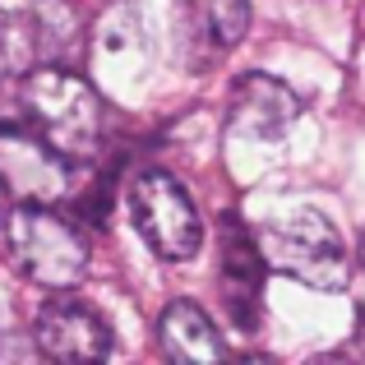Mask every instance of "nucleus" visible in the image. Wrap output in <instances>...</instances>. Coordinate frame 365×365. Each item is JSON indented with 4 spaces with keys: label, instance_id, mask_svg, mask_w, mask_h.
Here are the masks:
<instances>
[{
    "label": "nucleus",
    "instance_id": "nucleus-1",
    "mask_svg": "<svg viewBox=\"0 0 365 365\" xmlns=\"http://www.w3.org/2000/svg\"><path fill=\"white\" fill-rule=\"evenodd\" d=\"M19 116L70 162H88L102 143V98L70 65H37L19 79Z\"/></svg>",
    "mask_w": 365,
    "mask_h": 365
},
{
    "label": "nucleus",
    "instance_id": "nucleus-2",
    "mask_svg": "<svg viewBox=\"0 0 365 365\" xmlns=\"http://www.w3.org/2000/svg\"><path fill=\"white\" fill-rule=\"evenodd\" d=\"M5 245L14 268L46 292H70L88 273V236L61 204H14L5 217Z\"/></svg>",
    "mask_w": 365,
    "mask_h": 365
},
{
    "label": "nucleus",
    "instance_id": "nucleus-3",
    "mask_svg": "<svg viewBox=\"0 0 365 365\" xmlns=\"http://www.w3.org/2000/svg\"><path fill=\"white\" fill-rule=\"evenodd\" d=\"M130 217L139 227V236L148 241V250L167 264H185V259L199 255L204 245V217H199L190 190L180 185L171 171L143 167L130 176Z\"/></svg>",
    "mask_w": 365,
    "mask_h": 365
},
{
    "label": "nucleus",
    "instance_id": "nucleus-4",
    "mask_svg": "<svg viewBox=\"0 0 365 365\" xmlns=\"http://www.w3.org/2000/svg\"><path fill=\"white\" fill-rule=\"evenodd\" d=\"M259 250H264L268 268H277L282 277H296L310 292H333V287L347 282V245H342L338 227L324 213L305 208V213H292L282 222H268L259 232Z\"/></svg>",
    "mask_w": 365,
    "mask_h": 365
},
{
    "label": "nucleus",
    "instance_id": "nucleus-5",
    "mask_svg": "<svg viewBox=\"0 0 365 365\" xmlns=\"http://www.w3.org/2000/svg\"><path fill=\"white\" fill-rule=\"evenodd\" d=\"M0 195L14 204H65L74 195V162L28 120H0Z\"/></svg>",
    "mask_w": 365,
    "mask_h": 365
},
{
    "label": "nucleus",
    "instance_id": "nucleus-6",
    "mask_svg": "<svg viewBox=\"0 0 365 365\" xmlns=\"http://www.w3.org/2000/svg\"><path fill=\"white\" fill-rule=\"evenodd\" d=\"M33 342L42 356L51 361H102L111 356V329L88 301L79 296H65V292H51V301L37 310L33 319Z\"/></svg>",
    "mask_w": 365,
    "mask_h": 365
},
{
    "label": "nucleus",
    "instance_id": "nucleus-7",
    "mask_svg": "<svg viewBox=\"0 0 365 365\" xmlns=\"http://www.w3.org/2000/svg\"><path fill=\"white\" fill-rule=\"evenodd\" d=\"M264 250H259V236H250L236 217L222 222V264H217V282H222L227 296V314L236 319V329L255 333L259 314H264Z\"/></svg>",
    "mask_w": 365,
    "mask_h": 365
},
{
    "label": "nucleus",
    "instance_id": "nucleus-8",
    "mask_svg": "<svg viewBox=\"0 0 365 365\" xmlns=\"http://www.w3.org/2000/svg\"><path fill=\"white\" fill-rule=\"evenodd\" d=\"M301 116V98L287 88L273 74H241L232 88V111H227V125H232L236 139H255V143H273L292 130V120Z\"/></svg>",
    "mask_w": 365,
    "mask_h": 365
},
{
    "label": "nucleus",
    "instance_id": "nucleus-9",
    "mask_svg": "<svg viewBox=\"0 0 365 365\" xmlns=\"http://www.w3.org/2000/svg\"><path fill=\"white\" fill-rule=\"evenodd\" d=\"M158 342L167 361H185V365H217L227 361V342L217 333L213 314L195 301H171L158 319Z\"/></svg>",
    "mask_w": 365,
    "mask_h": 365
},
{
    "label": "nucleus",
    "instance_id": "nucleus-10",
    "mask_svg": "<svg viewBox=\"0 0 365 365\" xmlns=\"http://www.w3.org/2000/svg\"><path fill=\"white\" fill-rule=\"evenodd\" d=\"M185 37L204 61H217L232 46H241L250 28V0H180Z\"/></svg>",
    "mask_w": 365,
    "mask_h": 365
},
{
    "label": "nucleus",
    "instance_id": "nucleus-11",
    "mask_svg": "<svg viewBox=\"0 0 365 365\" xmlns=\"http://www.w3.org/2000/svg\"><path fill=\"white\" fill-rule=\"evenodd\" d=\"M42 61V28L37 14H14L0 9V74L5 79H24Z\"/></svg>",
    "mask_w": 365,
    "mask_h": 365
},
{
    "label": "nucleus",
    "instance_id": "nucleus-12",
    "mask_svg": "<svg viewBox=\"0 0 365 365\" xmlns=\"http://www.w3.org/2000/svg\"><path fill=\"white\" fill-rule=\"evenodd\" d=\"M9 107H19V79L0 74V120H9Z\"/></svg>",
    "mask_w": 365,
    "mask_h": 365
},
{
    "label": "nucleus",
    "instance_id": "nucleus-13",
    "mask_svg": "<svg viewBox=\"0 0 365 365\" xmlns=\"http://www.w3.org/2000/svg\"><path fill=\"white\" fill-rule=\"evenodd\" d=\"M361 268H365V232H361Z\"/></svg>",
    "mask_w": 365,
    "mask_h": 365
}]
</instances>
